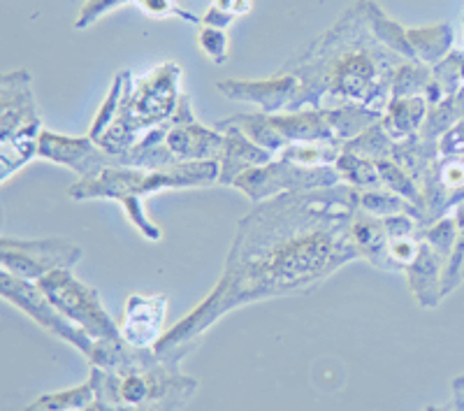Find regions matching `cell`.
I'll list each match as a JSON object with an SVG mask.
<instances>
[{
  "instance_id": "obj_36",
  "label": "cell",
  "mask_w": 464,
  "mask_h": 411,
  "mask_svg": "<svg viewBox=\"0 0 464 411\" xmlns=\"http://www.w3.org/2000/svg\"><path fill=\"white\" fill-rule=\"evenodd\" d=\"M422 411H453V406H450V402L449 405H428Z\"/></svg>"
},
{
  "instance_id": "obj_31",
  "label": "cell",
  "mask_w": 464,
  "mask_h": 411,
  "mask_svg": "<svg viewBox=\"0 0 464 411\" xmlns=\"http://www.w3.org/2000/svg\"><path fill=\"white\" fill-rule=\"evenodd\" d=\"M128 3H135V0H86L80 10V16H77V22H74V28L84 31L91 24L98 22L102 15H107L111 10H119V7L128 5Z\"/></svg>"
},
{
  "instance_id": "obj_27",
  "label": "cell",
  "mask_w": 464,
  "mask_h": 411,
  "mask_svg": "<svg viewBox=\"0 0 464 411\" xmlns=\"http://www.w3.org/2000/svg\"><path fill=\"white\" fill-rule=\"evenodd\" d=\"M455 228H458V235H455V247L450 253L449 265L443 269V298L453 293L459 284L464 281V201L459 202L458 214H455Z\"/></svg>"
},
{
  "instance_id": "obj_22",
  "label": "cell",
  "mask_w": 464,
  "mask_h": 411,
  "mask_svg": "<svg viewBox=\"0 0 464 411\" xmlns=\"http://www.w3.org/2000/svg\"><path fill=\"white\" fill-rule=\"evenodd\" d=\"M367 12H370V24L374 35L379 37L385 47H391L392 52H397L400 56H404L406 61H416V54H413L411 44H409V37H406V28L400 26L395 19L385 15L374 0H367Z\"/></svg>"
},
{
  "instance_id": "obj_26",
  "label": "cell",
  "mask_w": 464,
  "mask_h": 411,
  "mask_svg": "<svg viewBox=\"0 0 464 411\" xmlns=\"http://www.w3.org/2000/svg\"><path fill=\"white\" fill-rule=\"evenodd\" d=\"M376 168L381 172V180H383V186L392 193L401 195L404 201L413 202V205L420 210V219H422V191L416 181L400 168L392 159H383V161H376Z\"/></svg>"
},
{
  "instance_id": "obj_6",
  "label": "cell",
  "mask_w": 464,
  "mask_h": 411,
  "mask_svg": "<svg viewBox=\"0 0 464 411\" xmlns=\"http://www.w3.org/2000/svg\"><path fill=\"white\" fill-rule=\"evenodd\" d=\"M43 119L33 93L28 70H14L0 77V181L31 163L40 149Z\"/></svg>"
},
{
  "instance_id": "obj_25",
  "label": "cell",
  "mask_w": 464,
  "mask_h": 411,
  "mask_svg": "<svg viewBox=\"0 0 464 411\" xmlns=\"http://www.w3.org/2000/svg\"><path fill=\"white\" fill-rule=\"evenodd\" d=\"M432 82V65H425L420 61H409L397 68L392 77V98H411V95H422Z\"/></svg>"
},
{
  "instance_id": "obj_15",
  "label": "cell",
  "mask_w": 464,
  "mask_h": 411,
  "mask_svg": "<svg viewBox=\"0 0 464 411\" xmlns=\"http://www.w3.org/2000/svg\"><path fill=\"white\" fill-rule=\"evenodd\" d=\"M218 91L230 101L254 103L265 114L288 112L297 93V80L290 73L275 74L267 80H226L218 82Z\"/></svg>"
},
{
  "instance_id": "obj_20",
  "label": "cell",
  "mask_w": 464,
  "mask_h": 411,
  "mask_svg": "<svg viewBox=\"0 0 464 411\" xmlns=\"http://www.w3.org/2000/svg\"><path fill=\"white\" fill-rule=\"evenodd\" d=\"M409 44H411L416 61L425 65L441 64L449 56V49L453 44V31L449 24H434V26L409 28L406 31Z\"/></svg>"
},
{
  "instance_id": "obj_3",
  "label": "cell",
  "mask_w": 464,
  "mask_h": 411,
  "mask_svg": "<svg viewBox=\"0 0 464 411\" xmlns=\"http://www.w3.org/2000/svg\"><path fill=\"white\" fill-rule=\"evenodd\" d=\"M86 360L101 375L98 400L107 411H179L198 390L179 363L123 339H95Z\"/></svg>"
},
{
  "instance_id": "obj_35",
  "label": "cell",
  "mask_w": 464,
  "mask_h": 411,
  "mask_svg": "<svg viewBox=\"0 0 464 411\" xmlns=\"http://www.w3.org/2000/svg\"><path fill=\"white\" fill-rule=\"evenodd\" d=\"M450 390H453V397H450L453 411H464V375L455 377L453 384H450Z\"/></svg>"
},
{
  "instance_id": "obj_7",
  "label": "cell",
  "mask_w": 464,
  "mask_h": 411,
  "mask_svg": "<svg viewBox=\"0 0 464 411\" xmlns=\"http://www.w3.org/2000/svg\"><path fill=\"white\" fill-rule=\"evenodd\" d=\"M65 318L80 326L91 339H123L119 323L110 317L93 286L84 284L72 269H53L35 281Z\"/></svg>"
},
{
  "instance_id": "obj_16",
  "label": "cell",
  "mask_w": 464,
  "mask_h": 411,
  "mask_svg": "<svg viewBox=\"0 0 464 411\" xmlns=\"http://www.w3.org/2000/svg\"><path fill=\"white\" fill-rule=\"evenodd\" d=\"M217 128L223 132V137H226L223 156L221 161H218V165H221L218 184L235 186V181H237L242 174H246L248 170L267 165L269 161L276 159L275 153L263 149L260 144H256L254 140L244 135L239 128L223 126V123H217Z\"/></svg>"
},
{
  "instance_id": "obj_14",
  "label": "cell",
  "mask_w": 464,
  "mask_h": 411,
  "mask_svg": "<svg viewBox=\"0 0 464 411\" xmlns=\"http://www.w3.org/2000/svg\"><path fill=\"white\" fill-rule=\"evenodd\" d=\"M168 314V296L153 293L142 296L132 293L123 307V318L119 323L123 342L135 348H153L163 338V323Z\"/></svg>"
},
{
  "instance_id": "obj_17",
  "label": "cell",
  "mask_w": 464,
  "mask_h": 411,
  "mask_svg": "<svg viewBox=\"0 0 464 411\" xmlns=\"http://www.w3.org/2000/svg\"><path fill=\"white\" fill-rule=\"evenodd\" d=\"M353 242L358 249V256L379 269L391 272V260H388V249H391V232L385 226V219L372 217L367 211L358 210L353 219Z\"/></svg>"
},
{
  "instance_id": "obj_12",
  "label": "cell",
  "mask_w": 464,
  "mask_h": 411,
  "mask_svg": "<svg viewBox=\"0 0 464 411\" xmlns=\"http://www.w3.org/2000/svg\"><path fill=\"white\" fill-rule=\"evenodd\" d=\"M168 149L179 163H198V161H221L226 137L218 128H205L196 122L190 110L188 95H181V103L174 114V126L165 140Z\"/></svg>"
},
{
  "instance_id": "obj_13",
  "label": "cell",
  "mask_w": 464,
  "mask_h": 411,
  "mask_svg": "<svg viewBox=\"0 0 464 411\" xmlns=\"http://www.w3.org/2000/svg\"><path fill=\"white\" fill-rule=\"evenodd\" d=\"M37 156L52 161V163L65 165V168L80 174V180L95 177V174H101L105 168L119 165L116 156L102 152L89 135L68 137L52 131H43Z\"/></svg>"
},
{
  "instance_id": "obj_34",
  "label": "cell",
  "mask_w": 464,
  "mask_h": 411,
  "mask_svg": "<svg viewBox=\"0 0 464 411\" xmlns=\"http://www.w3.org/2000/svg\"><path fill=\"white\" fill-rule=\"evenodd\" d=\"M232 19H235L232 15H226V12L217 10V7H209V10H207V15L202 16V26H214V28H223V31H226V28L232 24Z\"/></svg>"
},
{
  "instance_id": "obj_10",
  "label": "cell",
  "mask_w": 464,
  "mask_h": 411,
  "mask_svg": "<svg viewBox=\"0 0 464 411\" xmlns=\"http://www.w3.org/2000/svg\"><path fill=\"white\" fill-rule=\"evenodd\" d=\"M0 296L5 298L10 305L26 311L28 317H31L37 326H43L49 335L63 339V342H68L70 347H74L89 358L91 351H93L95 339H91L80 326H74L70 318H65L63 314L52 305V300L44 296L43 289H40L35 281L22 279V277H16V274L3 269V272H0Z\"/></svg>"
},
{
  "instance_id": "obj_2",
  "label": "cell",
  "mask_w": 464,
  "mask_h": 411,
  "mask_svg": "<svg viewBox=\"0 0 464 411\" xmlns=\"http://www.w3.org/2000/svg\"><path fill=\"white\" fill-rule=\"evenodd\" d=\"M401 64L409 61L374 35L367 0H358L325 35L281 70L297 80L295 101L288 112L323 110V98H333L334 107L360 103L385 112L391 105L392 77Z\"/></svg>"
},
{
  "instance_id": "obj_33",
  "label": "cell",
  "mask_w": 464,
  "mask_h": 411,
  "mask_svg": "<svg viewBox=\"0 0 464 411\" xmlns=\"http://www.w3.org/2000/svg\"><path fill=\"white\" fill-rule=\"evenodd\" d=\"M211 7L232 16H242L251 12V0H211Z\"/></svg>"
},
{
  "instance_id": "obj_11",
  "label": "cell",
  "mask_w": 464,
  "mask_h": 411,
  "mask_svg": "<svg viewBox=\"0 0 464 411\" xmlns=\"http://www.w3.org/2000/svg\"><path fill=\"white\" fill-rule=\"evenodd\" d=\"M3 269L28 281H40L53 269H72L84 251L77 242L63 238L49 240H0Z\"/></svg>"
},
{
  "instance_id": "obj_32",
  "label": "cell",
  "mask_w": 464,
  "mask_h": 411,
  "mask_svg": "<svg viewBox=\"0 0 464 411\" xmlns=\"http://www.w3.org/2000/svg\"><path fill=\"white\" fill-rule=\"evenodd\" d=\"M439 153H443V156H459V153H464V119L443 132L441 140H439Z\"/></svg>"
},
{
  "instance_id": "obj_9",
  "label": "cell",
  "mask_w": 464,
  "mask_h": 411,
  "mask_svg": "<svg viewBox=\"0 0 464 411\" xmlns=\"http://www.w3.org/2000/svg\"><path fill=\"white\" fill-rule=\"evenodd\" d=\"M339 184H343V180L334 165H300L285 159H275L267 165L248 170L235 181V186L254 202H263L281 193H306Z\"/></svg>"
},
{
  "instance_id": "obj_5",
  "label": "cell",
  "mask_w": 464,
  "mask_h": 411,
  "mask_svg": "<svg viewBox=\"0 0 464 411\" xmlns=\"http://www.w3.org/2000/svg\"><path fill=\"white\" fill-rule=\"evenodd\" d=\"M179 84L181 68L174 61L156 65L140 80H132V74L126 73V84L114 122L95 144L111 156L135 147L149 131L172 119L184 95Z\"/></svg>"
},
{
  "instance_id": "obj_4",
  "label": "cell",
  "mask_w": 464,
  "mask_h": 411,
  "mask_svg": "<svg viewBox=\"0 0 464 411\" xmlns=\"http://www.w3.org/2000/svg\"><path fill=\"white\" fill-rule=\"evenodd\" d=\"M221 165L218 161H198V163H177L160 170L121 168L111 165L95 177L74 181L68 189L74 201H91V198H107V201L121 202L126 217L140 230L144 240L159 242L160 228L147 217L144 211V195L160 193L174 189H202V186L218 184Z\"/></svg>"
},
{
  "instance_id": "obj_18",
  "label": "cell",
  "mask_w": 464,
  "mask_h": 411,
  "mask_svg": "<svg viewBox=\"0 0 464 411\" xmlns=\"http://www.w3.org/2000/svg\"><path fill=\"white\" fill-rule=\"evenodd\" d=\"M430 105L422 95H411V98H392L391 105L385 107V114L381 119L388 135L401 142L406 137H413L422 131V123L428 119Z\"/></svg>"
},
{
  "instance_id": "obj_1",
  "label": "cell",
  "mask_w": 464,
  "mask_h": 411,
  "mask_svg": "<svg viewBox=\"0 0 464 411\" xmlns=\"http://www.w3.org/2000/svg\"><path fill=\"white\" fill-rule=\"evenodd\" d=\"M358 210L360 191L348 184L256 202L239 221L214 290L169 328L153 351L159 356L177 348L190 351L200 335L230 311L312 289L360 259L353 242Z\"/></svg>"
},
{
  "instance_id": "obj_21",
  "label": "cell",
  "mask_w": 464,
  "mask_h": 411,
  "mask_svg": "<svg viewBox=\"0 0 464 411\" xmlns=\"http://www.w3.org/2000/svg\"><path fill=\"white\" fill-rule=\"evenodd\" d=\"M334 168H337L339 174H342L343 184L353 186V189H358L360 193H362V191L385 189L379 168H376V161L364 159V156H358V153L346 152V149H343V153L339 156Z\"/></svg>"
},
{
  "instance_id": "obj_30",
  "label": "cell",
  "mask_w": 464,
  "mask_h": 411,
  "mask_svg": "<svg viewBox=\"0 0 464 411\" xmlns=\"http://www.w3.org/2000/svg\"><path fill=\"white\" fill-rule=\"evenodd\" d=\"M200 49L217 65H223L227 61V35L223 28L202 26L200 28Z\"/></svg>"
},
{
  "instance_id": "obj_23",
  "label": "cell",
  "mask_w": 464,
  "mask_h": 411,
  "mask_svg": "<svg viewBox=\"0 0 464 411\" xmlns=\"http://www.w3.org/2000/svg\"><path fill=\"white\" fill-rule=\"evenodd\" d=\"M360 210L379 219L392 217V214H413L420 221V210L413 202L404 201L401 195L392 193L388 189L362 191L360 193Z\"/></svg>"
},
{
  "instance_id": "obj_19",
  "label": "cell",
  "mask_w": 464,
  "mask_h": 411,
  "mask_svg": "<svg viewBox=\"0 0 464 411\" xmlns=\"http://www.w3.org/2000/svg\"><path fill=\"white\" fill-rule=\"evenodd\" d=\"M98 388H101V375L98 369L91 367L89 379L84 384L58 390V393H44L33 405H28L26 411H80L98 397Z\"/></svg>"
},
{
  "instance_id": "obj_8",
  "label": "cell",
  "mask_w": 464,
  "mask_h": 411,
  "mask_svg": "<svg viewBox=\"0 0 464 411\" xmlns=\"http://www.w3.org/2000/svg\"><path fill=\"white\" fill-rule=\"evenodd\" d=\"M223 126H235L251 137L256 144L276 153L295 142H318V140H337L333 126L327 122L325 107L323 110H300L285 112V114H237L226 122ZM339 142V140H337Z\"/></svg>"
},
{
  "instance_id": "obj_28",
  "label": "cell",
  "mask_w": 464,
  "mask_h": 411,
  "mask_svg": "<svg viewBox=\"0 0 464 411\" xmlns=\"http://www.w3.org/2000/svg\"><path fill=\"white\" fill-rule=\"evenodd\" d=\"M123 84H126V73H119L116 74L114 84H111L110 93H107L105 103H102L101 110H98L93 126H91L89 131V137L93 140V142H98V140L107 132V128L111 126V122H114L116 110H119V103H121V95H123Z\"/></svg>"
},
{
  "instance_id": "obj_24",
  "label": "cell",
  "mask_w": 464,
  "mask_h": 411,
  "mask_svg": "<svg viewBox=\"0 0 464 411\" xmlns=\"http://www.w3.org/2000/svg\"><path fill=\"white\" fill-rule=\"evenodd\" d=\"M346 152H353L358 156L372 161H383L391 159L392 149H395V140L388 135V131L383 128V123L376 122L374 126H370L364 132H360L358 137H353L351 142H346Z\"/></svg>"
},
{
  "instance_id": "obj_29",
  "label": "cell",
  "mask_w": 464,
  "mask_h": 411,
  "mask_svg": "<svg viewBox=\"0 0 464 411\" xmlns=\"http://www.w3.org/2000/svg\"><path fill=\"white\" fill-rule=\"evenodd\" d=\"M135 5H138L142 12H147L149 16H156V19H165V16H179V19H184V22L202 26V19H198L193 12L184 10V7H181L177 0H135Z\"/></svg>"
}]
</instances>
